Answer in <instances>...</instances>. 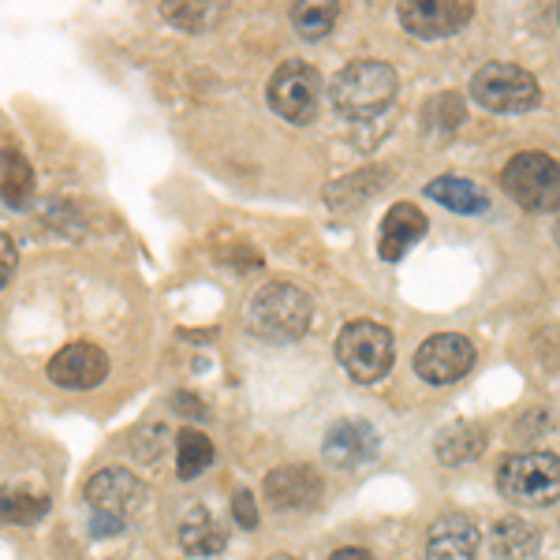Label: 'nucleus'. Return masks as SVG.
Returning <instances> with one entry per match:
<instances>
[{
  "mask_svg": "<svg viewBox=\"0 0 560 560\" xmlns=\"http://www.w3.org/2000/svg\"><path fill=\"white\" fill-rule=\"evenodd\" d=\"M396 86H400V79H396L393 65H385V60H351L332 75L329 97L340 116L366 124L396 102Z\"/></svg>",
  "mask_w": 560,
  "mask_h": 560,
  "instance_id": "1",
  "label": "nucleus"
},
{
  "mask_svg": "<svg viewBox=\"0 0 560 560\" xmlns=\"http://www.w3.org/2000/svg\"><path fill=\"white\" fill-rule=\"evenodd\" d=\"M311 318H314L311 295L300 284L269 280V284H261L250 295L247 325L255 337L269 340V345H295V340H303L306 329H311Z\"/></svg>",
  "mask_w": 560,
  "mask_h": 560,
  "instance_id": "2",
  "label": "nucleus"
},
{
  "mask_svg": "<svg viewBox=\"0 0 560 560\" xmlns=\"http://www.w3.org/2000/svg\"><path fill=\"white\" fill-rule=\"evenodd\" d=\"M501 187L527 213H560V161L541 150H523L501 168Z\"/></svg>",
  "mask_w": 560,
  "mask_h": 560,
  "instance_id": "3",
  "label": "nucleus"
},
{
  "mask_svg": "<svg viewBox=\"0 0 560 560\" xmlns=\"http://www.w3.org/2000/svg\"><path fill=\"white\" fill-rule=\"evenodd\" d=\"M337 359H340V366L348 370L351 382L374 385L393 370L396 340L385 325H377L370 318L348 322L345 329L337 332Z\"/></svg>",
  "mask_w": 560,
  "mask_h": 560,
  "instance_id": "4",
  "label": "nucleus"
},
{
  "mask_svg": "<svg viewBox=\"0 0 560 560\" xmlns=\"http://www.w3.org/2000/svg\"><path fill=\"white\" fill-rule=\"evenodd\" d=\"M497 490L520 509H546L560 501V456L520 453L509 456L497 471Z\"/></svg>",
  "mask_w": 560,
  "mask_h": 560,
  "instance_id": "5",
  "label": "nucleus"
},
{
  "mask_svg": "<svg viewBox=\"0 0 560 560\" xmlns=\"http://www.w3.org/2000/svg\"><path fill=\"white\" fill-rule=\"evenodd\" d=\"M471 97L490 113H530L541 102V86L527 68L509 60H490L471 75Z\"/></svg>",
  "mask_w": 560,
  "mask_h": 560,
  "instance_id": "6",
  "label": "nucleus"
},
{
  "mask_svg": "<svg viewBox=\"0 0 560 560\" xmlns=\"http://www.w3.org/2000/svg\"><path fill=\"white\" fill-rule=\"evenodd\" d=\"M269 108L288 124H311L322 108V75L303 60H284L269 79Z\"/></svg>",
  "mask_w": 560,
  "mask_h": 560,
  "instance_id": "7",
  "label": "nucleus"
},
{
  "mask_svg": "<svg viewBox=\"0 0 560 560\" xmlns=\"http://www.w3.org/2000/svg\"><path fill=\"white\" fill-rule=\"evenodd\" d=\"M475 366V345L459 332H438L415 351V374L430 385H453Z\"/></svg>",
  "mask_w": 560,
  "mask_h": 560,
  "instance_id": "8",
  "label": "nucleus"
},
{
  "mask_svg": "<svg viewBox=\"0 0 560 560\" xmlns=\"http://www.w3.org/2000/svg\"><path fill=\"white\" fill-rule=\"evenodd\" d=\"M475 15L467 0H408L400 4V23L415 38H453Z\"/></svg>",
  "mask_w": 560,
  "mask_h": 560,
  "instance_id": "9",
  "label": "nucleus"
},
{
  "mask_svg": "<svg viewBox=\"0 0 560 560\" xmlns=\"http://www.w3.org/2000/svg\"><path fill=\"white\" fill-rule=\"evenodd\" d=\"M142 497H147L142 482L131 471H124V467H102V471L86 482L90 509H94L97 516H113L120 523L128 520L135 509H139Z\"/></svg>",
  "mask_w": 560,
  "mask_h": 560,
  "instance_id": "10",
  "label": "nucleus"
},
{
  "mask_svg": "<svg viewBox=\"0 0 560 560\" xmlns=\"http://www.w3.org/2000/svg\"><path fill=\"white\" fill-rule=\"evenodd\" d=\"M482 530L467 512H441L427 530V560H478Z\"/></svg>",
  "mask_w": 560,
  "mask_h": 560,
  "instance_id": "11",
  "label": "nucleus"
},
{
  "mask_svg": "<svg viewBox=\"0 0 560 560\" xmlns=\"http://www.w3.org/2000/svg\"><path fill=\"white\" fill-rule=\"evenodd\" d=\"M377 445L382 441H377V433L366 419H340L325 433L322 453L340 471H355V467H363L377 456Z\"/></svg>",
  "mask_w": 560,
  "mask_h": 560,
  "instance_id": "12",
  "label": "nucleus"
},
{
  "mask_svg": "<svg viewBox=\"0 0 560 560\" xmlns=\"http://www.w3.org/2000/svg\"><path fill=\"white\" fill-rule=\"evenodd\" d=\"M266 501L277 512H306L322 501V478L306 464H288L266 475Z\"/></svg>",
  "mask_w": 560,
  "mask_h": 560,
  "instance_id": "13",
  "label": "nucleus"
},
{
  "mask_svg": "<svg viewBox=\"0 0 560 560\" xmlns=\"http://www.w3.org/2000/svg\"><path fill=\"white\" fill-rule=\"evenodd\" d=\"M49 377L60 388H97L108 377V355L97 345H68L49 359Z\"/></svg>",
  "mask_w": 560,
  "mask_h": 560,
  "instance_id": "14",
  "label": "nucleus"
},
{
  "mask_svg": "<svg viewBox=\"0 0 560 560\" xmlns=\"http://www.w3.org/2000/svg\"><path fill=\"white\" fill-rule=\"evenodd\" d=\"M427 229H430V221L419 206L396 202L382 221V247H377V255H382L385 261H400L415 243L427 236Z\"/></svg>",
  "mask_w": 560,
  "mask_h": 560,
  "instance_id": "15",
  "label": "nucleus"
},
{
  "mask_svg": "<svg viewBox=\"0 0 560 560\" xmlns=\"http://www.w3.org/2000/svg\"><path fill=\"white\" fill-rule=\"evenodd\" d=\"M224 541H229V535H224V527L217 523L210 509L191 504L184 512V520H179V546L191 557H217L224 549Z\"/></svg>",
  "mask_w": 560,
  "mask_h": 560,
  "instance_id": "16",
  "label": "nucleus"
},
{
  "mask_svg": "<svg viewBox=\"0 0 560 560\" xmlns=\"http://www.w3.org/2000/svg\"><path fill=\"white\" fill-rule=\"evenodd\" d=\"M486 541L493 560H538L541 553V535L523 520H497Z\"/></svg>",
  "mask_w": 560,
  "mask_h": 560,
  "instance_id": "17",
  "label": "nucleus"
},
{
  "mask_svg": "<svg viewBox=\"0 0 560 560\" xmlns=\"http://www.w3.org/2000/svg\"><path fill=\"white\" fill-rule=\"evenodd\" d=\"M433 453H438V464L445 467H464L486 453V430L478 422H453L448 430L438 433L433 441Z\"/></svg>",
  "mask_w": 560,
  "mask_h": 560,
  "instance_id": "18",
  "label": "nucleus"
},
{
  "mask_svg": "<svg viewBox=\"0 0 560 560\" xmlns=\"http://www.w3.org/2000/svg\"><path fill=\"white\" fill-rule=\"evenodd\" d=\"M427 195L433 198V202L448 206L453 213H464V217H478L490 210V198H486V191L478 184H471V179L464 176H438L427 184Z\"/></svg>",
  "mask_w": 560,
  "mask_h": 560,
  "instance_id": "19",
  "label": "nucleus"
},
{
  "mask_svg": "<svg viewBox=\"0 0 560 560\" xmlns=\"http://www.w3.org/2000/svg\"><path fill=\"white\" fill-rule=\"evenodd\" d=\"M0 195L12 210H23L34 195V168L20 150L4 153V176H0Z\"/></svg>",
  "mask_w": 560,
  "mask_h": 560,
  "instance_id": "20",
  "label": "nucleus"
},
{
  "mask_svg": "<svg viewBox=\"0 0 560 560\" xmlns=\"http://www.w3.org/2000/svg\"><path fill=\"white\" fill-rule=\"evenodd\" d=\"M213 464V441L198 430H179L176 438V471L184 482H191Z\"/></svg>",
  "mask_w": 560,
  "mask_h": 560,
  "instance_id": "21",
  "label": "nucleus"
},
{
  "mask_svg": "<svg viewBox=\"0 0 560 560\" xmlns=\"http://www.w3.org/2000/svg\"><path fill=\"white\" fill-rule=\"evenodd\" d=\"M49 512V497L31 493V490H0V523H15V527H31Z\"/></svg>",
  "mask_w": 560,
  "mask_h": 560,
  "instance_id": "22",
  "label": "nucleus"
},
{
  "mask_svg": "<svg viewBox=\"0 0 560 560\" xmlns=\"http://www.w3.org/2000/svg\"><path fill=\"white\" fill-rule=\"evenodd\" d=\"M337 15H340L337 4H300L292 12V23H295V31H300L306 42H318V38H325V34L332 31Z\"/></svg>",
  "mask_w": 560,
  "mask_h": 560,
  "instance_id": "23",
  "label": "nucleus"
},
{
  "mask_svg": "<svg viewBox=\"0 0 560 560\" xmlns=\"http://www.w3.org/2000/svg\"><path fill=\"white\" fill-rule=\"evenodd\" d=\"M161 15H165L168 23H176L179 31L202 34L221 12H217L213 4H198V0H191V4H173V0H168V4H161Z\"/></svg>",
  "mask_w": 560,
  "mask_h": 560,
  "instance_id": "24",
  "label": "nucleus"
},
{
  "mask_svg": "<svg viewBox=\"0 0 560 560\" xmlns=\"http://www.w3.org/2000/svg\"><path fill=\"white\" fill-rule=\"evenodd\" d=\"M464 124V102L448 90V94H438L433 102L427 105V128L445 135V131H456Z\"/></svg>",
  "mask_w": 560,
  "mask_h": 560,
  "instance_id": "25",
  "label": "nucleus"
},
{
  "mask_svg": "<svg viewBox=\"0 0 560 560\" xmlns=\"http://www.w3.org/2000/svg\"><path fill=\"white\" fill-rule=\"evenodd\" d=\"M232 516H236V523H240L243 530H255L258 527L255 497H250L247 490H236V497H232Z\"/></svg>",
  "mask_w": 560,
  "mask_h": 560,
  "instance_id": "26",
  "label": "nucleus"
},
{
  "mask_svg": "<svg viewBox=\"0 0 560 560\" xmlns=\"http://www.w3.org/2000/svg\"><path fill=\"white\" fill-rule=\"evenodd\" d=\"M15 261H20V255H15V243L0 232V288H4L8 277L15 273Z\"/></svg>",
  "mask_w": 560,
  "mask_h": 560,
  "instance_id": "27",
  "label": "nucleus"
},
{
  "mask_svg": "<svg viewBox=\"0 0 560 560\" xmlns=\"http://www.w3.org/2000/svg\"><path fill=\"white\" fill-rule=\"evenodd\" d=\"M124 523L120 520H113V516H97L94 512V535H113V530H120Z\"/></svg>",
  "mask_w": 560,
  "mask_h": 560,
  "instance_id": "28",
  "label": "nucleus"
},
{
  "mask_svg": "<svg viewBox=\"0 0 560 560\" xmlns=\"http://www.w3.org/2000/svg\"><path fill=\"white\" fill-rule=\"evenodd\" d=\"M329 560H374V557H370L366 549H337Z\"/></svg>",
  "mask_w": 560,
  "mask_h": 560,
  "instance_id": "29",
  "label": "nucleus"
},
{
  "mask_svg": "<svg viewBox=\"0 0 560 560\" xmlns=\"http://www.w3.org/2000/svg\"><path fill=\"white\" fill-rule=\"evenodd\" d=\"M553 236H557V243H560V217H557V224H553Z\"/></svg>",
  "mask_w": 560,
  "mask_h": 560,
  "instance_id": "30",
  "label": "nucleus"
}]
</instances>
